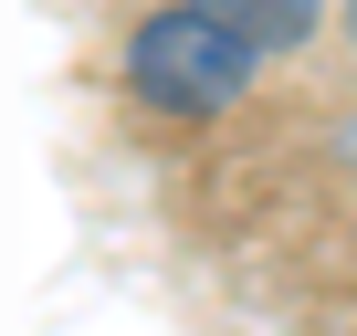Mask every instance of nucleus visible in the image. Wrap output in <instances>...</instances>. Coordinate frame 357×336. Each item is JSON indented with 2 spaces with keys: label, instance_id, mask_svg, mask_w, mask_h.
I'll return each mask as SVG.
<instances>
[{
  "label": "nucleus",
  "instance_id": "1",
  "mask_svg": "<svg viewBox=\"0 0 357 336\" xmlns=\"http://www.w3.org/2000/svg\"><path fill=\"white\" fill-rule=\"evenodd\" d=\"M252 43L242 32H221L211 11H190V0H168V11H147L137 32H126V95L137 105H158V116H231L242 95H252Z\"/></svg>",
  "mask_w": 357,
  "mask_h": 336
},
{
  "label": "nucleus",
  "instance_id": "2",
  "mask_svg": "<svg viewBox=\"0 0 357 336\" xmlns=\"http://www.w3.org/2000/svg\"><path fill=\"white\" fill-rule=\"evenodd\" d=\"M190 11H211L221 32H242L252 53H294L326 32V0H190Z\"/></svg>",
  "mask_w": 357,
  "mask_h": 336
},
{
  "label": "nucleus",
  "instance_id": "3",
  "mask_svg": "<svg viewBox=\"0 0 357 336\" xmlns=\"http://www.w3.org/2000/svg\"><path fill=\"white\" fill-rule=\"evenodd\" d=\"M347 43H357V0H347Z\"/></svg>",
  "mask_w": 357,
  "mask_h": 336
}]
</instances>
